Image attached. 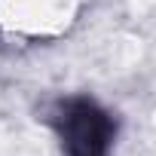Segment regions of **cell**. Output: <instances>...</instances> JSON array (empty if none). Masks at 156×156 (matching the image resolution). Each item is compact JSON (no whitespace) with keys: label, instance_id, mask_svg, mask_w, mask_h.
Masks as SVG:
<instances>
[{"label":"cell","instance_id":"cell-1","mask_svg":"<svg viewBox=\"0 0 156 156\" xmlns=\"http://www.w3.org/2000/svg\"><path fill=\"white\" fill-rule=\"evenodd\" d=\"M58 132L70 156H107L113 122L92 101H70L58 116Z\"/></svg>","mask_w":156,"mask_h":156}]
</instances>
